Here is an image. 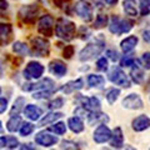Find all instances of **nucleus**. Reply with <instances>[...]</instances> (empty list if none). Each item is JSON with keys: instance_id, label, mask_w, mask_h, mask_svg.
Instances as JSON below:
<instances>
[{"instance_id": "nucleus-45", "label": "nucleus", "mask_w": 150, "mask_h": 150, "mask_svg": "<svg viewBox=\"0 0 150 150\" xmlns=\"http://www.w3.org/2000/svg\"><path fill=\"white\" fill-rule=\"evenodd\" d=\"M106 55H108V58H109L111 62H116V60L119 59V54L116 53L115 50H108L106 51Z\"/></svg>"}, {"instance_id": "nucleus-6", "label": "nucleus", "mask_w": 150, "mask_h": 150, "mask_svg": "<svg viewBox=\"0 0 150 150\" xmlns=\"http://www.w3.org/2000/svg\"><path fill=\"white\" fill-rule=\"evenodd\" d=\"M38 31L45 36H51L54 31V18L51 15H43L38 23Z\"/></svg>"}, {"instance_id": "nucleus-27", "label": "nucleus", "mask_w": 150, "mask_h": 150, "mask_svg": "<svg viewBox=\"0 0 150 150\" xmlns=\"http://www.w3.org/2000/svg\"><path fill=\"white\" fill-rule=\"evenodd\" d=\"M62 116H63L62 112H49V114H46L44 118L39 121V126H45L48 124H53L58 119L62 118Z\"/></svg>"}, {"instance_id": "nucleus-33", "label": "nucleus", "mask_w": 150, "mask_h": 150, "mask_svg": "<svg viewBox=\"0 0 150 150\" xmlns=\"http://www.w3.org/2000/svg\"><path fill=\"white\" fill-rule=\"evenodd\" d=\"M108 21H109L108 15H105V14H99V15L95 18V21H94V28H95V29H101V28L108 25Z\"/></svg>"}, {"instance_id": "nucleus-42", "label": "nucleus", "mask_w": 150, "mask_h": 150, "mask_svg": "<svg viewBox=\"0 0 150 150\" xmlns=\"http://www.w3.org/2000/svg\"><path fill=\"white\" fill-rule=\"evenodd\" d=\"M60 149H79V146H78V144H76V143H74V142L64 140V142H62Z\"/></svg>"}, {"instance_id": "nucleus-15", "label": "nucleus", "mask_w": 150, "mask_h": 150, "mask_svg": "<svg viewBox=\"0 0 150 150\" xmlns=\"http://www.w3.org/2000/svg\"><path fill=\"white\" fill-rule=\"evenodd\" d=\"M88 123L90 125H95V124H106L109 123V116L104 112L98 111H90V114L88 115Z\"/></svg>"}, {"instance_id": "nucleus-14", "label": "nucleus", "mask_w": 150, "mask_h": 150, "mask_svg": "<svg viewBox=\"0 0 150 150\" xmlns=\"http://www.w3.org/2000/svg\"><path fill=\"white\" fill-rule=\"evenodd\" d=\"M131 79L135 84H142L144 81V76H145V73H144V65H140L139 60H135V63L133 64V68H131Z\"/></svg>"}, {"instance_id": "nucleus-39", "label": "nucleus", "mask_w": 150, "mask_h": 150, "mask_svg": "<svg viewBox=\"0 0 150 150\" xmlns=\"http://www.w3.org/2000/svg\"><path fill=\"white\" fill-rule=\"evenodd\" d=\"M135 63V59L133 58V56H129V55H125L121 58L120 60V67L123 68H126V67H131Z\"/></svg>"}, {"instance_id": "nucleus-36", "label": "nucleus", "mask_w": 150, "mask_h": 150, "mask_svg": "<svg viewBox=\"0 0 150 150\" xmlns=\"http://www.w3.org/2000/svg\"><path fill=\"white\" fill-rule=\"evenodd\" d=\"M64 104H65V100L63 99V98H56L55 100L49 103V109H51V110L60 109V108H63Z\"/></svg>"}, {"instance_id": "nucleus-13", "label": "nucleus", "mask_w": 150, "mask_h": 150, "mask_svg": "<svg viewBox=\"0 0 150 150\" xmlns=\"http://www.w3.org/2000/svg\"><path fill=\"white\" fill-rule=\"evenodd\" d=\"M78 100L81 103L80 105L83 108H85V110H88V111H98V110H100V101L95 96H90V98L79 96Z\"/></svg>"}, {"instance_id": "nucleus-48", "label": "nucleus", "mask_w": 150, "mask_h": 150, "mask_svg": "<svg viewBox=\"0 0 150 150\" xmlns=\"http://www.w3.org/2000/svg\"><path fill=\"white\" fill-rule=\"evenodd\" d=\"M5 146H6V138L1 137V149H4Z\"/></svg>"}, {"instance_id": "nucleus-2", "label": "nucleus", "mask_w": 150, "mask_h": 150, "mask_svg": "<svg viewBox=\"0 0 150 150\" xmlns=\"http://www.w3.org/2000/svg\"><path fill=\"white\" fill-rule=\"evenodd\" d=\"M75 24L65 18H60L55 25V34L65 41H70L75 36Z\"/></svg>"}, {"instance_id": "nucleus-41", "label": "nucleus", "mask_w": 150, "mask_h": 150, "mask_svg": "<svg viewBox=\"0 0 150 150\" xmlns=\"http://www.w3.org/2000/svg\"><path fill=\"white\" fill-rule=\"evenodd\" d=\"M18 145H19V142L15 137H8L6 138V148L15 149V148H18Z\"/></svg>"}, {"instance_id": "nucleus-40", "label": "nucleus", "mask_w": 150, "mask_h": 150, "mask_svg": "<svg viewBox=\"0 0 150 150\" xmlns=\"http://www.w3.org/2000/svg\"><path fill=\"white\" fill-rule=\"evenodd\" d=\"M96 68L100 71H106L108 70V59L106 58H100L96 62Z\"/></svg>"}, {"instance_id": "nucleus-1", "label": "nucleus", "mask_w": 150, "mask_h": 150, "mask_svg": "<svg viewBox=\"0 0 150 150\" xmlns=\"http://www.w3.org/2000/svg\"><path fill=\"white\" fill-rule=\"evenodd\" d=\"M105 49V41L103 39H95L91 43H89L85 48L81 49L79 53V60L80 62H89L91 59H95L98 55H100Z\"/></svg>"}, {"instance_id": "nucleus-32", "label": "nucleus", "mask_w": 150, "mask_h": 150, "mask_svg": "<svg viewBox=\"0 0 150 150\" xmlns=\"http://www.w3.org/2000/svg\"><path fill=\"white\" fill-rule=\"evenodd\" d=\"M120 23L121 19H119L118 16H112L109 24V30L112 34H120Z\"/></svg>"}, {"instance_id": "nucleus-21", "label": "nucleus", "mask_w": 150, "mask_h": 150, "mask_svg": "<svg viewBox=\"0 0 150 150\" xmlns=\"http://www.w3.org/2000/svg\"><path fill=\"white\" fill-rule=\"evenodd\" d=\"M83 86H84V80L83 79H76V80H71V81L67 83L63 86L62 90L65 94H71L74 91H76V90H80Z\"/></svg>"}, {"instance_id": "nucleus-46", "label": "nucleus", "mask_w": 150, "mask_h": 150, "mask_svg": "<svg viewBox=\"0 0 150 150\" xmlns=\"http://www.w3.org/2000/svg\"><path fill=\"white\" fill-rule=\"evenodd\" d=\"M6 108H8V100L4 96H1V106H0V112L3 114V112L6 110Z\"/></svg>"}, {"instance_id": "nucleus-47", "label": "nucleus", "mask_w": 150, "mask_h": 150, "mask_svg": "<svg viewBox=\"0 0 150 150\" xmlns=\"http://www.w3.org/2000/svg\"><path fill=\"white\" fill-rule=\"evenodd\" d=\"M143 38H144V40L146 41V43L150 44V30H145L143 33Z\"/></svg>"}, {"instance_id": "nucleus-4", "label": "nucleus", "mask_w": 150, "mask_h": 150, "mask_svg": "<svg viewBox=\"0 0 150 150\" xmlns=\"http://www.w3.org/2000/svg\"><path fill=\"white\" fill-rule=\"evenodd\" d=\"M109 80L115 84V85H120L123 88H130V80L123 70L120 68H112L109 73Z\"/></svg>"}, {"instance_id": "nucleus-10", "label": "nucleus", "mask_w": 150, "mask_h": 150, "mask_svg": "<svg viewBox=\"0 0 150 150\" xmlns=\"http://www.w3.org/2000/svg\"><path fill=\"white\" fill-rule=\"evenodd\" d=\"M143 105V100L138 94H129L123 100V106L129 110H140Z\"/></svg>"}, {"instance_id": "nucleus-24", "label": "nucleus", "mask_w": 150, "mask_h": 150, "mask_svg": "<svg viewBox=\"0 0 150 150\" xmlns=\"http://www.w3.org/2000/svg\"><path fill=\"white\" fill-rule=\"evenodd\" d=\"M11 34H13V26L10 24H1V26H0V35H1L3 45H5L10 41Z\"/></svg>"}, {"instance_id": "nucleus-28", "label": "nucleus", "mask_w": 150, "mask_h": 150, "mask_svg": "<svg viewBox=\"0 0 150 150\" xmlns=\"http://www.w3.org/2000/svg\"><path fill=\"white\" fill-rule=\"evenodd\" d=\"M25 109V98L23 96H19L18 99L14 101V105L11 108L10 110V115H19V112H20L21 110Z\"/></svg>"}, {"instance_id": "nucleus-23", "label": "nucleus", "mask_w": 150, "mask_h": 150, "mask_svg": "<svg viewBox=\"0 0 150 150\" xmlns=\"http://www.w3.org/2000/svg\"><path fill=\"white\" fill-rule=\"evenodd\" d=\"M21 125H23V120H21L20 116H19V115H13L11 118L8 120L6 129L10 131V133H15V131L20 130Z\"/></svg>"}, {"instance_id": "nucleus-26", "label": "nucleus", "mask_w": 150, "mask_h": 150, "mask_svg": "<svg viewBox=\"0 0 150 150\" xmlns=\"http://www.w3.org/2000/svg\"><path fill=\"white\" fill-rule=\"evenodd\" d=\"M88 84L90 88H100L105 84V79L101 75L98 74H90L88 76Z\"/></svg>"}, {"instance_id": "nucleus-11", "label": "nucleus", "mask_w": 150, "mask_h": 150, "mask_svg": "<svg viewBox=\"0 0 150 150\" xmlns=\"http://www.w3.org/2000/svg\"><path fill=\"white\" fill-rule=\"evenodd\" d=\"M35 143L44 148H49L51 145H55L58 143V138H56L55 135L45 133V131H40V133H38L35 135Z\"/></svg>"}, {"instance_id": "nucleus-34", "label": "nucleus", "mask_w": 150, "mask_h": 150, "mask_svg": "<svg viewBox=\"0 0 150 150\" xmlns=\"http://www.w3.org/2000/svg\"><path fill=\"white\" fill-rule=\"evenodd\" d=\"M35 126L33 125L31 123H23L20 130H19V133H20L21 137H29V135L34 131Z\"/></svg>"}, {"instance_id": "nucleus-38", "label": "nucleus", "mask_w": 150, "mask_h": 150, "mask_svg": "<svg viewBox=\"0 0 150 150\" xmlns=\"http://www.w3.org/2000/svg\"><path fill=\"white\" fill-rule=\"evenodd\" d=\"M131 28H133V23H131L130 20H126V19L121 20V23H120V34L129 33L131 30Z\"/></svg>"}, {"instance_id": "nucleus-9", "label": "nucleus", "mask_w": 150, "mask_h": 150, "mask_svg": "<svg viewBox=\"0 0 150 150\" xmlns=\"http://www.w3.org/2000/svg\"><path fill=\"white\" fill-rule=\"evenodd\" d=\"M112 137V133L111 130L108 128L105 124H100L98 128L94 131V142L98 143V144H103V143H106L109 142Z\"/></svg>"}, {"instance_id": "nucleus-25", "label": "nucleus", "mask_w": 150, "mask_h": 150, "mask_svg": "<svg viewBox=\"0 0 150 150\" xmlns=\"http://www.w3.org/2000/svg\"><path fill=\"white\" fill-rule=\"evenodd\" d=\"M123 8L126 15L129 16H138V9H137V1L135 0H124Z\"/></svg>"}, {"instance_id": "nucleus-49", "label": "nucleus", "mask_w": 150, "mask_h": 150, "mask_svg": "<svg viewBox=\"0 0 150 150\" xmlns=\"http://www.w3.org/2000/svg\"><path fill=\"white\" fill-rule=\"evenodd\" d=\"M106 4H109V5H115L116 3H118V0H105Z\"/></svg>"}, {"instance_id": "nucleus-37", "label": "nucleus", "mask_w": 150, "mask_h": 150, "mask_svg": "<svg viewBox=\"0 0 150 150\" xmlns=\"http://www.w3.org/2000/svg\"><path fill=\"white\" fill-rule=\"evenodd\" d=\"M140 3V13L142 15H148L150 11V0H139Z\"/></svg>"}, {"instance_id": "nucleus-51", "label": "nucleus", "mask_w": 150, "mask_h": 150, "mask_svg": "<svg viewBox=\"0 0 150 150\" xmlns=\"http://www.w3.org/2000/svg\"><path fill=\"white\" fill-rule=\"evenodd\" d=\"M20 149H34V146H30V144H24L23 146H20Z\"/></svg>"}, {"instance_id": "nucleus-35", "label": "nucleus", "mask_w": 150, "mask_h": 150, "mask_svg": "<svg viewBox=\"0 0 150 150\" xmlns=\"http://www.w3.org/2000/svg\"><path fill=\"white\" fill-rule=\"evenodd\" d=\"M50 130L54 131V133L58 135H63V134H65V131H67V125H65V123L59 121V123H55L54 125H51Z\"/></svg>"}, {"instance_id": "nucleus-44", "label": "nucleus", "mask_w": 150, "mask_h": 150, "mask_svg": "<svg viewBox=\"0 0 150 150\" xmlns=\"http://www.w3.org/2000/svg\"><path fill=\"white\" fill-rule=\"evenodd\" d=\"M143 65L145 69H150V53H144L143 54Z\"/></svg>"}, {"instance_id": "nucleus-19", "label": "nucleus", "mask_w": 150, "mask_h": 150, "mask_svg": "<svg viewBox=\"0 0 150 150\" xmlns=\"http://www.w3.org/2000/svg\"><path fill=\"white\" fill-rule=\"evenodd\" d=\"M110 145L111 148L119 149L124 145V135H123V130L121 128H115L114 131H112V137L110 139Z\"/></svg>"}, {"instance_id": "nucleus-50", "label": "nucleus", "mask_w": 150, "mask_h": 150, "mask_svg": "<svg viewBox=\"0 0 150 150\" xmlns=\"http://www.w3.org/2000/svg\"><path fill=\"white\" fill-rule=\"evenodd\" d=\"M8 8V3L5 1V0H1V10H4V9Z\"/></svg>"}, {"instance_id": "nucleus-18", "label": "nucleus", "mask_w": 150, "mask_h": 150, "mask_svg": "<svg viewBox=\"0 0 150 150\" xmlns=\"http://www.w3.org/2000/svg\"><path fill=\"white\" fill-rule=\"evenodd\" d=\"M150 128V119L146 115H139L133 120V129L135 131H144Z\"/></svg>"}, {"instance_id": "nucleus-17", "label": "nucleus", "mask_w": 150, "mask_h": 150, "mask_svg": "<svg viewBox=\"0 0 150 150\" xmlns=\"http://www.w3.org/2000/svg\"><path fill=\"white\" fill-rule=\"evenodd\" d=\"M24 112H25V116H26V118L29 119V120H31V121L39 120L40 116L43 115V110H41L39 106L33 105V104L26 105L25 109H24Z\"/></svg>"}, {"instance_id": "nucleus-30", "label": "nucleus", "mask_w": 150, "mask_h": 150, "mask_svg": "<svg viewBox=\"0 0 150 150\" xmlns=\"http://www.w3.org/2000/svg\"><path fill=\"white\" fill-rule=\"evenodd\" d=\"M119 95H120V90H119V89H115V88L109 89V90L106 91V94H105L106 100H108L109 104H114V103L118 100Z\"/></svg>"}, {"instance_id": "nucleus-22", "label": "nucleus", "mask_w": 150, "mask_h": 150, "mask_svg": "<svg viewBox=\"0 0 150 150\" xmlns=\"http://www.w3.org/2000/svg\"><path fill=\"white\" fill-rule=\"evenodd\" d=\"M68 126L75 134H79L84 130V123L79 116H73V118H70L68 120Z\"/></svg>"}, {"instance_id": "nucleus-7", "label": "nucleus", "mask_w": 150, "mask_h": 150, "mask_svg": "<svg viewBox=\"0 0 150 150\" xmlns=\"http://www.w3.org/2000/svg\"><path fill=\"white\" fill-rule=\"evenodd\" d=\"M38 11H39V8H38V5H35V4L25 5L19 10V16H20V19L24 23H29V24H31V23L35 21Z\"/></svg>"}, {"instance_id": "nucleus-43", "label": "nucleus", "mask_w": 150, "mask_h": 150, "mask_svg": "<svg viewBox=\"0 0 150 150\" xmlns=\"http://www.w3.org/2000/svg\"><path fill=\"white\" fill-rule=\"evenodd\" d=\"M73 55H74V46H73V45L65 46V49H64V58L70 59Z\"/></svg>"}, {"instance_id": "nucleus-29", "label": "nucleus", "mask_w": 150, "mask_h": 150, "mask_svg": "<svg viewBox=\"0 0 150 150\" xmlns=\"http://www.w3.org/2000/svg\"><path fill=\"white\" fill-rule=\"evenodd\" d=\"M13 51L19 55H29L30 54V50L28 48V45L25 43H21V41H16L14 43L13 45Z\"/></svg>"}, {"instance_id": "nucleus-8", "label": "nucleus", "mask_w": 150, "mask_h": 150, "mask_svg": "<svg viewBox=\"0 0 150 150\" xmlns=\"http://www.w3.org/2000/svg\"><path fill=\"white\" fill-rule=\"evenodd\" d=\"M55 83L54 80H51L50 78H45L43 80L34 83V84H26L25 86H23V90L24 91H39V90H50V89H54Z\"/></svg>"}, {"instance_id": "nucleus-16", "label": "nucleus", "mask_w": 150, "mask_h": 150, "mask_svg": "<svg viewBox=\"0 0 150 150\" xmlns=\"http://www.w3.org/2000/svg\"><path fill=\"white\" fill-rule=\"evenodd\" d=\"M49 69H50L51 74L56 75L58 78H63L68 71L67 65H65L62 60H53V62L49 64Z\"/></svg>"}, {"instance_id": "nucleus-31", "label": "nucleus", "mask_w": 150, "mask_h": 150, "mask_svg": "<svg viewBox=\"0 0 150 150\" xmlns=\"http://www.w3.org/2000/svg\"><path fill=\"white\" fill-rule=\"evenodd\" d=\"M56 91V89H50V90H39V91H35L33 94V98L38 100H43V99H48L50 98L53 94Z\"/></svg>"}, {"instance_id": "nucleus-12", "label": "nucleus", "mask_w": 150, "mask_h": 150, "mask_svg": "<svg viewBox=\"0 0 150 150\" xmlns=\"http://www.w3.org/2000/svg\"><path fill=\"white\" fill-rule=\"evenodd\" d=\"M75 13L85 21H90L93 19V8L85 1H79L75 5Z\"/></svg>"}, {"instance_id": "nucleus-20", "label": "nucleus", "mask_w": 150, "mask_h": 150, "mask_svg": "<svg viewBox=\"0 0 150 150\" xmlns=\"http://www.w3.org/2000/svg\"><path fill=\"white\" fill-rule=\"evenodd\" d=\"M137 44H138V38L135 35H131V36H128L126 39H124L123 41H121L120 48L126 54V53H130L131 50H134Z\"/></svg>"}, {"instance_id": "nucleus-3", "label": "nucleus", "mask_w": 150, "mask_h": 150, "mask_svg": "<svg viewBox=\"0 0 150 150\" xmlns=\"http://www.w3.org/2000/svg\"><path fill=\"white\" fill-rule=\"evenodd\" d=\"M50 44L44 38L36 36L31 39V53L36 56H48Z\"/></svg>"}, {"instance_id": "nucleus-5", "label": "nucleus", "mask_w": 150, "mask_h": 150, "mask_svg": "<svg viewBox=\"0 0 150 150\" xmlns=\"http://www.w3.org/2000/svg\"><path fill=\"white\" fill-rule=\"evenodd\" d=\"M44 67L40 63L30 62L24 70V78L28 80H36V79L41 78V75L44 74Z\"/></svg>"}]
</instances>
